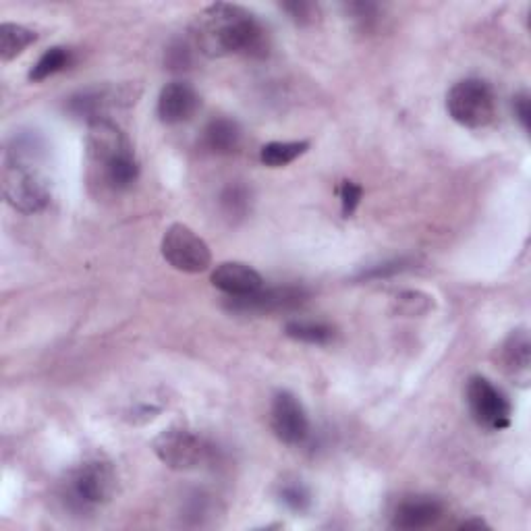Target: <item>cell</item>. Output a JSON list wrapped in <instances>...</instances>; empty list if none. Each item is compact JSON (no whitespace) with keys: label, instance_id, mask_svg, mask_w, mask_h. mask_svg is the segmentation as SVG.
I'll return each instance as SVG.
<instances>
[{"label":"cell","instance_id":"obj_1","mask_svg":"<svg viewBox=\"0 0 531 531\" xmlns=\"http://www.w3.org/2000/svg\"><path fill=\"white\" fill-rule=\"evenodd\" d=\"M195 42L208 57L245 54V57L264 59L270 50L266 27L256 15L227 3L212 5L200 15Z\"/></svg>","mask_w":531,"mask_h":531},{"label":"cell","instance_id":"obj_2","mask_svg":"<svg viewBox=\"0 0 531 531\" xmlns=\"http://www.w3.org/2000/svg\"><path fill=\"white\" fill-rule=\"evenodd\" d=\"M446 110L467 129L488 127L496 117V96L484 79H463L446 94Z\"/></svg>","mask_w":531,"mask_h":531},{"label":"cell","instance_id":"obj_3","mask_svg":"<svg viewBox=\"0 0 531 531\" xmlns=\"http://www.w3.org/2000/svg\"><path fill=\"white\" fill-rule=\"evenodd\" d=\"M115 471L108 461L90 459L79 465L67 480L65 500L73 511H90L113 496L115 492Z\"/></svg>","mask_w":531,"mask_h":531},{"label":"cell","instance_id":"obj_4","mask_svg":"<svg viewBox=\"0 0 531 531\" xmlns=\"http://www.w3.org/2000/svg\"><path fill=\"white\" fill-rule=\"evenodd\" d=\"M3 189L7 202L23 214H36L50 202L48 181L36 171L32 162L9 158Z\"/></svg>","mask_w":531,"mask_h":531},{"label":"cell","instance_id":"obj_5","mask_svg":"<svg viewBox=\"0 0 531 531\" xmlns=\"http://www.w3.org/2000/svg\"><path fill=\"white\" fill-rule=\"evenodd\" d=\"M160 251L166 262L185 274L206 272L212 264L208 243L187 225H181V222L166 229L160 243Z\"/></svg>","mask_w":531,"mask_h":531},{"label":"cell","instance_id":"obj_6","mask_svg":"<svg viewBox=\"0 0 531 531\" xmlns=\"http://www.w3.org/2000/svg\"><path fill=\"white\" fill-rule=\"evenodd\" d=\"M465 397L469 413L478 426L492 432L507 430L511 426L513 407L507 395L502 393L498 386H494L488 378L484 376L469 378Z\"/></svg>","mask_w":531,"mask_h":531},{"label":"cell","instance_id":"obj_7","mask_svg":"<svg viewBox=\"0 0 531 531\" xmlns=\"http://www.w3.org/2000/svg\"><path fill=\"white\" fill-rule=\"evenodd\" d=\"M154 453L166 467L175 471H187L206 461L210 446L204 442L202 436L187 428L175 426L156 436Z\"/></svg>","mask_w":531,"mask_h":531},{"label":"cell","instance_id":"obj_8","mask_svg":"<svg viewBox=\"0 0 531 531\" xmlns=\"http://www.w3.org/2000/svg\"><path fill=\"white\" fill-rule=\"evenodd\" d=\"M270 424L276 438L291 446L301 444L310 434V419H307L301 401L289 390H281V393L274 395Z\"/></svg>","mask_w":531,"mask_h":531},{"label":"cell","instance_id":"obj_9","mask_svg":"<svg viewBox=\"0 0 531 531\" xmlns=\"http://www.w3.org/2000/svg\"><path fill=\"white\" fill-rule=\"evenodd\" d=\"M307 291L303 287H274L260 289L245 297H231L229 310L237 314H274L289 312L307 301Z\"/></svg>","mask_w":531,"mask_h":531},{"label":"cell","instance_id":"obj_10","mask_svg":"<svg viewBox=\"0 0 531 531\" xmlns=\"http://www.w3.org/2000/svg\"><path fill=\"white\" fill-rule=\"evenodd\" d=\"M200 106V96L189 83L173 81L166 83L158 96V117L166 125H179L189 121Z\"/></svg>","mask_w":531,"mask_h":531},{"label":"cell","instance_id":"obj_11","mask_svg":"<svg viewBox=\"0 0 531 531\" xmlns=\"http://www.w3.org/2000/svg\"><path fill=\"white\" fill-rule=\"evenodd\" d=\"M444 515L442 502L432 496H409L401 500L393 513V527L405 531L428 529Z\"/></svg>","mask_w":531,"mask_h":531},{"label":"cell","instance_id":"obj_12","mask_svg":"<svg viewBox=\"0 0 531 531\" xmlns=\"http://www.w3.org/2000/svg\"><path fill=\"white\" fill-rule=\"evenodd\" d=\"M212 285L229 297H245L262 289L264 281L258 270L243 262H222L210 276Z\"/></svg>","mask_w":531,"mask_h":531},{"label":"cell","instance_id":"obj_13","mask_svg":"<svg viewBox=\"0 0 531 531\" xmlns=\"http://www.w3.org/2000/svg\"><path fill=\"white\" fill-rule=\"evenodd\" d=\"M500 368L505 370L515 382L525 384L529 380L531 368V343L527 330H513L507 341L498 349Z\"/></svg>","mask_w":531,"mask_h":531},{"label":"cell","instance_id":"obj_14","mask_svg":"<svg viewBox=\"0 0 531 531\" xmlns=\"http://www.w3.org/2000/svg\"><path fill=\"white\" fill-rule=\"evenodd\" d=\"M204 146L216 156H231L241 146V129L231 119H212L204 129Z\"/></svg>","mask_w":531,"mask_h":531},{"label":"cell","instance_id":"obj_15","mask_svg":"<svg viewBox=\"0 0 531 531\" xmlns=\"http://www.w3.org/2000/svg\"><path fill=\"white\" fill-rule=\"evenodd\" d=\"M36 32L27 30L17 23H3L0 25V59L13 61L15 57L36 42Z\"/></svg>","mask_w":531,"mask_h":531},{"label":"cell","instance_id":"obj_16","mask_svg":"<svg viewBox=\"0 0 531 531\" xmlns=\"http://www.w3.org/2000/svg\"><path fill=\"white\" fill-rule=\"evenodd\" d=\"M310 148L307 142H270L260 150V162L270 169H283Z\"/></svg>","mask_w":531,"mask_h":531},{"label":"cell","instance_id":"obj_17","mask_svg":"<svg viewBox=\"0 0 531 531\" xmlns=\"http://www.w3.org/2000/svg\"><path fill=\"white\" fill-rule=\"evenodd\" d=\"M73 61V54L69 48L63 46H54L50 50H46L42 57L38 59V63L34 65V69L30 71V81L40 83L52 75H57L61 71H65Z\"/></svg>","mask_w":531,"mask_h":531},{"label":"cell","instance_id":"obj_18","mask_svg":"<svg viewBox=\"0 0 531 531\" xmlns=\"http://www.w3.org/2000/svg\"><path fill=\"white\" fill-rule=\"evenodd\" d=\"M287 337L307 343V345H326L334 339V328L322 322H303V320H293L285 326Z\"/></svg>","mask_w":531,"mask_h":531},{"label":"cell","instance_id":"obj_19","mask_svg":"<svg viewBox=\"0 0 531 531\" xmlns=\"http://www.w3.org/2000/svg\"><path fill=\"white\" fill-rule=\"evenodd\" d=\"M281 500L293 513H305L307 509H310V502H312L310 492H307V488L297 480L281 484Z\"/></svg>","mask_w":531,"mask_h":531},{"label":"cell","instance_id":"obj_20","mask_svg":"<svg viewBox=\"0 0 531 531\" xmlns=\"http://www.w3.org/2000/svg\"><path fill=\"white\" fill-rule=\"evenodd\" d=\"M222 208L229 216H243L249 208V195L247 189L241 185H229L220 198Z\"/></svg>","mask_w":531,"mask_h":531},{"label":"cell","instance_id":"obj_21","mask_svg":"<svg viewBox=\"0 0 531 531\" xmlns=\"http://www.w3.org/2000/svg\"><path fill=\"white\" fill-rule=\"evenodd\" d=\"M432 307V301L428 295L422 293H403L397 297V310L405 316H419V314H426Z\"/></svg>","mask_w":531,"mask_h":531},{"label":"cell","instance_id":"obj_22","mask_svg":"<svg viewBox=\"0 0 531 531\" xmlns=\"http://www.w3.org/2000/svg\"><path fill=\"white\" fill-rule=\"evenodd\" d=\"M363 198V189L361 185L353 183V181H343L339 187V200H341V212L345 218L353 216V212L357 210L359 202Z\"/></svg>","mask_w":531,"mask_h":531},{"label":"cell","instance_id":"obj_23","mask_svg":"<svg viewBox=\"0 0 531 531\" xmlns=\"http://www.w3.org/2000/svg\"><path fill=\"white\" fill-rule=\"evenodd\" d=\"M283 11L289 13V17L297 23V25H307V23H314L318 17V5L314 3H305V0H295V3H285Z\"/></svg>","mask_w":531,"mask_h":531},{"label":"cell","instance_id":"obj_24","mask_svg":"<svg viewBox=\"0 0 531 531\" xmlns=\"http://www.w3.org/2000/svg\"><path fill=\"white\" fill-rule=\"evenodd\" d=\"M513 113H515V119L519 121V125L523 127V131H529L531 110H529V96L525 92L523 94H517L513 98Z\"/></svg>","mask_w":531,"mask_h":531},{"label":"cell","instance_id":"obj_25","mask_svg":"<svg viewBox=\"0 0 531 531\" xmlns=\"http://www.w3.org/2000/svg\"><path fill=\"white\" fill-rule=\"evenodd\" d=\"M409 268V262L405 260H397V262H390V264H380L368 272H363V278H384V276H390V274H397L401 270Z\"/></svg>","mask_w":531,"mask_h":531},{"label":"cell","instance_id":"obj_26","mask_svg":"<svg viewBox=\"0 0 531 531\" xmlns=\"http://www.w3.org/2000/svg\"><path fill=\"white\" fill-rule=\"evenodd\" d=\"M461 527L463 529H467V527H486V523L482 519H473V521H463Z\"/></svg>","mask_w":531,"mask_h":531}]
</instances>
